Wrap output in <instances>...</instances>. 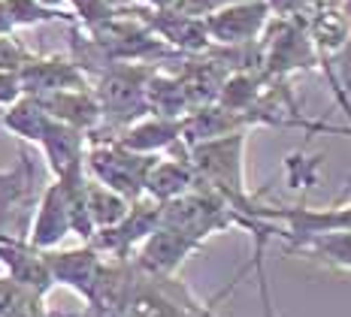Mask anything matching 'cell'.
I'll return each instance as SVG.
<instances>
[{"label":"cell","instance_id":"1","mask_svg":"<svg viewBox=\"0 0 351 317\" xmlns=\"http://www.w3.org/2000/svg\"><path fill=\"white\" fill-rule=\"evenodd\" d=\"M49 272H52V284H67L76 293L91 302L94 290L104 275V263H100L97 251L82 248V251H64V254H46Z\"/></svg>","mask_w":351,"mask_h":317},{"label":"cell","instance_id":"3","mask_svg":"<svg viewBox=\"0 0 351 317\" xmlns=\"http://www.w3.org/2000/svg\"><path fill=\"white\" fill-rule=\"evenodd\" d=\"M16 97V82L10 76H0V103H10Z\"/></svg>","mask_w":351,"mask_h":317},{"label":"cell","instance_id":"2","mask_svg":"<svg viewBox=\"0 0 351 317\" xmlns=\"http://www.w3.org/2000/svg\"><path fill=\"white\" fill-rule=\"evenodd\" d=\"M303 254L324 260L330 266L351 269V233H324V236H309V239H297Z\"/></svg>","mask_w":351,"mask_h":317}]
</instances>
